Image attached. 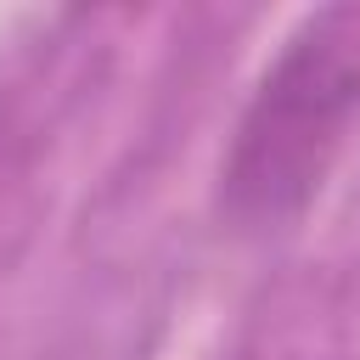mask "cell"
Returning a JSON list of instances; mask_svg holds the SVG:
<instances>
[{
	"mask_svg": "<svg viewBox=\"0 0 360 360\" xmlns=\"http://www.w3.org/2000/svg\"><path fill=\"white\" fill-rule=\"evenodd\" d=\"M360 112V11L304 17L248 96L219 163V208L236 231H281L332 174Z\"/></svg>",
	"mask_w": 360,
	"mask_h": 360,
	"instance_id": "1",
	"label": "cell"
}]
</instances>
